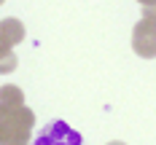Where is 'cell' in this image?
Listing matches in <instances>:
<instances>
[{
    "label": "cell",
    "instance_id": "obj_1",
    "mask_svg": "<svg viewBox=\"0 0 156 145\" xmlns=\"http://www.w3.org/2000/svg\"><path fill=\"white\" fill-rule=\"evenodd\" d=\"M35 113L22 105H0V145L5 143H30Z\"/></svg>",
    "mask_w": 156,
    "mask_h": 145
},
{
    "label": "cell",
    "instance_id": "obj_2",
    "mask_svg": "<svg viewBox=\"0 0 156 145\" xmlns=\"http://www.w3.org/2000/svg\"><path fill=\"white\" fill-rule=\"evenodd\" d=\"M32 145H81V134L65 121H51L43 126Z\"/></svg>",
    "mask_w": 156,
    "mask_h": 145
},
{
    "label": "cell",
    "instance_id": "obj_3",
    "mask_svg": "<svg viewBox=\"0 0 156 145\" xmlns=\"http://www.w3.org/2000/svg\"><path fill=\"white\" fill-rule=\"evenodd\" d=\"M132 48L143 59H154L156 57V22L143 19V22L135 24V30H132Z\"/></svg>",
    "mask_w": 156,
    "mask_h": 145
},
{
    "label": "cell",
    "instance_id": "obj_4",
    "mask_svg": "<svg viewBox=\"0 0 156 145\" xmlns=\"http://www.w3.org/2000/svg\"><path fill=\"white\" fill-rule=\"evenodd\" d=\"M0 35L5 38L8 46H16V43L24 40V24H22L19 19H14V16H8V19L0 22Z\"/></svg>",
    "mask_w": 156,
    "mask_h": 145
},
{
    "label": "cell",
    "instance_id": "obj_5",
    "mask_svg": "<svg viewBox=\"0 0 156 145\" xmlns=\"http://www.w3.org/2000/svg\"><path fill=\"white\" fill-rule=\"evenodd\" d=\"M24 102V94L22 89L8 83V86H0V105H22Z\"/></svg>",
    "mask_w": 156,
    "mask_h": 145
},
{
    "label": "cell",
    "instance_id": "obj_6",
    "mask_svg": "<svg viewBox=\"0 0 156 145\" xmlns=\"http://www.w3.org/2000/svg\"><path fill=\"white\" fill-rule=\"evenodd\" d=\"M16 64H19V59H16L14 51H8V54H3L0 57V73H14Z\"/></svg>",
    "mask_w": 156,
    "mask_h": 145
},
{
    "label": "cell",
    "instance_id": "obj_7",
    "mask_svg": "<svg viewBox=\"0 0 156 145\" xmlns=\"http://www.w3.org/2000/svg\"><path fill=\"white\" fill-rule=\"evenodd\" d=\"M143 19L156 22V3H151V5H143Z\"/></svg>",
    "mask_w": 156,
    "mask_h": 145
},
{
    "label": "cell",
    "instance_id": "obj_8",
    "mask_svg": "<svg viewBox=\"0 0 156 145\" xmlns=\"http://www.w3.org/2000/svg\"><path fill=\"white\" fill-rule=\"evenodd\" d=\"M8 51H11V46H8V43H5V38L0 35V57H3V54H8Z\"/></svg>",
    "mask_w": 156,
    "mask_h": 145
},
{
    "label": "cell",
    "instance_id": "obj_9",
    "mask_svg": "<svg viewBox=\"0 0 156 145\" xmlns=\"http://www.w3.org/2000/svg\"><path fill=\"white\" fill-rule=\"evenodd\" d=\"M151 3H156V0H140V5H151Z\"/></svg>",
    "mask_w": 156,
    "mask_h": 145
},
{
    "label": "cell",
    "instance_id": "obj_10",
    "mask_svg": "<svg viewBox=\"0 0 156 145\" xmlns=\"http://www.w3.org/2000/svg\"><path fill=\"white\" fill-rule=\"evenodd\" d=\"M108 145H126V143H121V140H113V143H108Z\"/></svg>",
    "mask_w": 156,
    "mask_h": 145
},
{
    "label": "cell",
    "instance_id": "obj_11",
    "mask_svg": "<svg viewBox=\"0 0 156 145\" xmlns=\"http://www.w3.org/2000/svg\"><path fill=\"white\" fill-rule=\"evenodd\" d=\"M5 145H30V143H5Z\"/></svg>",
    "mask_w": 156,
    "mask_h": 145
},
{
    "label": "cell",
    "instance_id": "obj_12",
    "mask_svg": "<svg viewBox=\"0 0 156 145\" xmlns=\"http://www.w3.org/2000/svg\"><path fill=\"white\" fill-rule=\"evenodd\" d=\"M3 3H5V0H0V5H3Z\"/></svg>",
    "mask_w": 156,
    "mask_h": 145
}]
</instances>
